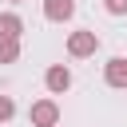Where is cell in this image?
Wrapping results in <instances>:
<instances>
[{"label": "cell", "mask_w": 127, "mask_h": 127, "mask_svg": "<svg viewBox=\"0 0 127 127\" xmlns=\"http://www.w3.org/2000/svg\"><path fill=\"white\" fill-rule=\"evenodd\" d=\"M103 83L107 87H127V56H111L103 64Z\"/></svg>", "instance_id": "277c9868"}, {"label": "cell", "mask_w": 127, "mask_h": 127, "mask_svg": "<svg viewBox=\"0 0 127 127\" xmlns=\"http://www.w3.org/2000/svg\"><path fill=\"white\" fill-rule=\"evenodd\" d=\"M44 87H48L52 95H64V91L71 87V71H67L64 64H52V67L44 71Z\"/></svg>", "instance_id": "3957f363"}, {"label": "cell", "mask_w": 127, "mask_h": 127, "mask_svg": "<svg viewBox=\"0 0 127 127\" xmlns=\"http://www.w3.org/2000/svg\"><path fill=\"white\" fill-rule=\"evenodd\" d=\"M16 60H20V40L0 36V64H16Z\"/></svg>", "instance_id": "52a82bcc"}, {"label": "cell", "mask_w": 127, "mask_h": 127, "mask_svg": "<svg viewBox=\"0 0 127 127\" xmlns=\"http://www.w3.org/2000/svg\"><path fill=\"white\" fill-rule=\"evenodd\" d=\"M0 36H12V40L24 36V20H20V12H0Z\"/></svg>", "instance_id": "8992f818"}, {"label": "cell", "mask_w": 127, "mask_h": 127, "mask_svg": "<svg viewBox=\"0 0 127 127\" xmlns=\"http://www.w3.org/2000/svg\"><path fill=\"white\" fill-rule=\"evenodd\" d=\"M95 52H99V36H95L91 28L67 32V56H71V60H87V56H95Z\"/></svg>", "instance_id": "6da1fadb"}, {"label": "cell", "mask_w": 127, "mask_h": 127, "mask_svg": "<svg viewBox=\"0 0 127 127\" xmlns=\"http://www.w3.org/2000/svg\"><path fill=\"white\" fill-rule=\"evenodd\" d=\"M44 16L52 24H64V20L75 16V0H44Z\"/></svg>", "instance_id": "5b68a950"}, {"label": "cell", "mask_w": 127, "mask_h": 127, "mask_svg": "<svg viewBox=\"0 0 127 127\" xmlns=\"http://www.w3.org/2000/svg\"><path fill=\"white\" fill-rule=\"evenodd\" d=\"M12 4H20V0H12Z\"/></svg>", "instance_id": "30bf717a"}, {"label": "cell", "mask_w": 127, "mask_h": 127, "mask_svg": "<svg viewBox=\"0 0 127 127\" xmlns=\"http://www.w3.org/2000/svg\"><path fill=\"white\" fill-rule=\"evenodd\" d=\"M28 119H32V127H60V103L56 99H36L28 107Z\"/></svg>", "instance_id": "7a4b0ae2"}, {"label": "cell", "mask_w": 127, "mask_h": 127, "mask_svg": "<svg viewBox=\"0 0 127 127\" xmlns=\"http://www.w3.org/2000/svg\"><path fill=\"white\" fill-rule=\"evenodd\" d=\"M12 115H16V99L12 95H0V123H8Z\"/></svg>", "instance_id": "ba28073f"}, {"label": "cell", "mask_w": 127, "mask_h": 127, "mask_svg": "<svg viewBox=\"0 0 127 127\" xmlns=\"http://www.w3.org/2000/svg\"><path fill=\"white\" fill-rule=\"evenodd\" d=\"M103 8L111 16H127V0H103Z\"/></svg>", "instance_id": "9c48e42d"}]
</instances>
